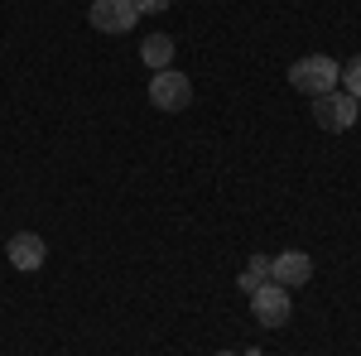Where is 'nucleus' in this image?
Here are the masks:
<instances>
[{
    "instance_id": "423d86ee",
    "label": "nucleus",
    "mask_w": 361,
    "mask_h": 356,
    "mask_svg": "<svg viewBox=\"0 0 361 356\" xmlns=\"http://www.w3.org/2000/svg\"><path fill=\"white\" fill-rule=\"evenodd\" d=\"M308 274H313V255H308V250H279L275 260H270V279L284 284V289L308 284Z\"/></svg>"
},
{
    "instance_id": "6e6552de",
    "label": "nucleus",
    "mask_w": 361,
    "mask_h": 356,
    "mask_svg": "<svg viewBox=\"0 0 361 356\" xmlns=\"http://www.w3.org/2000/svg\"><path fill=\"white\" fill-rule=\"evenodd\" d=\"M140 58L149 63V73H164L169 63H173V39H169V34H149V39L140 44Z\"/></svg>"
},
{
    "instance_id": "f8f14e48",
    "label": "nucleus",
    "mask_w": 361,
    "mask_h": 356,
    "mask_svg": "<svg viewBox=\"0 0 361 356\" xmlns=\"http://www.w3.org/2000/svg\"><path fill=\"white\" fill-rule=\"evenodd\" d=\"M217 356H236V352H217Z\"/></svg>"
},
{
    "instance_id": "0eeeda50",
    "label": "nucleus",
    "mask_w": 361,
    "mask_h": 356,
    "mask_svg": "<svg viewBox=\"0 0 361 356\" xmlns=\"http://www.w3.org/2000/svg\"><path fill=\"white\" fill-rule=\"evenodd\" d=\"M5 255H10V265H15V270H39V265L49 260V246H44V236L20 231V236H10V241H5Z\"/></svg>"
},
{
    "instance_id": "9d476101",
    "label": "nucleus",
    "mask_w": 361,
    "mask_h": 356,
    "mask_svg": "<svg viewBox=\"0 0 361 356\" xmlns=\"http://www.w3.org/2000/svg\"><path fill=\"white\" fill-rule=\"evenodd\" d=\"M337 82H342L347 97H357V102H361V54L347 58V68H342V78H337Z\"/></svg>"
},
{
    "instance_id": "9b49d317",
    "label": "nucleus",
    "mask_w": 361,
    "mask_h": 356,
    "mask_svg": "<svg viewBox=\"0 0 361 356\" xmlns=\"http://www.w3.org/2000/svg\"><path fill=\"white\" fill-rule=\"evenodd\" d=\"M140 15H154V10H169V0H130Z\"/></svg>"
},
{
    "instance_id": "f257e3e1",
    "label": "nucleus",
    "mask_w": 361,
    "mask_h": 356,
    "mask_svg": "<svg viewBox=\"0 0 361 356\" xmlns=\"http://www.w3.org/2000/svg\"><path fill=\"white\" fill-rule=\"evenodd\" d=\"M337 78H342V63H333L328 54H308V58H299V63H289V87L304 92V97L333 92Z\"/></svg>"
},
{
    "instance_id": "1a4fd4ad",
    "label": "nucleus",
    "mask_w": 361,
    "mask_h": 356,
    "mask_svg": "<svg viewBox=\"0 0 361 356\" xmlns=\"http://www.w3.org/2000/svg\"><path fill=\"white\" fill-rule=\"evenodd\" d=\"M260 284H270V255H250V265L241 270V279H236L241 294H255Z\"/></svg>"
},
{
    "instance_id": "39448f33",
    "label": "nucleus",
    "mask_w": 361,
    "mask_h": 356,
    "mask_svg": "<svg viewBox=\"0 0 361 356\" xmlns=\"http://www.w3.org/2000/svg\"><path fill=\"white\" fill-rule=\"evenodd\" d=\"M87 20L102 29V34H130L135 20H140V10L130 5V0H92Z\"/></svg>"
},
{
    "instance_id": "f03ea898",
    "label": "nucleus",
    "mask_w": 361,
    "mask_h": 356,
    "mask_svg": "<svg viewBox=\"0 0 361 356\" xmlns=\"http://www.w3.org/2000/svg\"><path fill=\"white\" fill-rule=\"evenodd\" d=\"M361 116V102L357 97H347L342 87L333 92H323V97H313V121H318V130H328V135H342V130H352Z\"/></svg>"
},
{
    "instance_id": "7ed1b4c3",
    "label": "nucleus",
    "mask_w": 361,
    "mask_h": 356,
    "mask_svg": "<svg viewBox=\"0 0 361 356\" xmlns=\"http://www.w3.org/2000/svg\"><path fill=\"white\" fill-rule=\"evenodd\" d=\"M250 313H255V323L260 328H284L289 323V313H294V303H289V289L284 284H260L255 294H250Z\"/></svg>"
},
{
    "instance_id": "20e7f679",
    "label": "nucleus",
    "mask_w": 361,
    "mask_h": 356,
    "mask_svg": "<svg viewBox=\"0 0 361 356\" xmlns=\"http://www.w3.org/2000/svg\"><path fill=\"white\" fill-rule=\"evenodd\" d=\"M149 102L159 111H183L193 102V82L178 73V68H164V73H154L149 78Z\"/></svg>"
}]
</instances>
